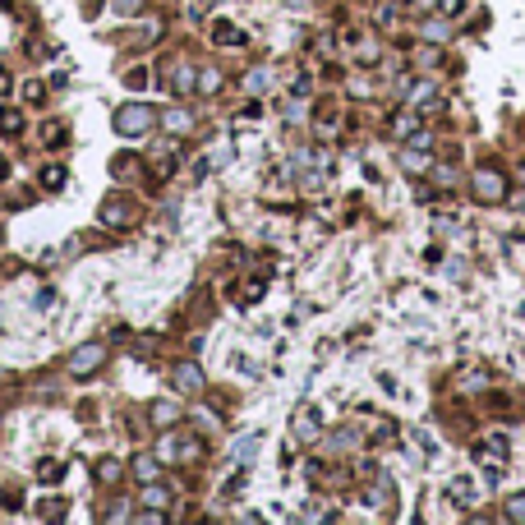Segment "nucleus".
<instances>
[{"instance_id": "4be33fe9", "label": "nucleus", "mask_w": 525, "mask_h": 525, "mask_svg": "<svg viewBox=\"0 0 525 525\" xmlns=\"http://www.w3.org/2000/svg\"><path fill=\"white\" fill-rule=\"evenodd\" d=\"M217 83H221V74H217V69H208V74L198 78V88H203V92H212V88H217Z\"/></svg>"}, {"instance_id": "0eeeda50", "label": "nucleus", "mask_w": 525, "mask_h": 525, "mask_svg": "<svg viewBox=\"0 0 525 525\" xmlns=\"http://www.w3.org/2000/svg\"><path fill=\"white\" fill-rule=\"evenodd\" d=\"M143 503L157 507V512H166V507H171V489H162L157 479H148V484H143Z\"/></svg>"}, {"instance_id": "7ed1b4c3", "label": "nucleus", "mask_w": 525, "mask_h": 525, "mask_svg": "<svg viewBox=\"0 0 525 525\" xmlns=\"http://www.w3.org/2000/svg\"><path fill=\"white\" fill-rule=\"evenodd\" d=\"M470 194L479 198V203H503V198H507V180L498 171H475Z\"/></svg>"}, {"instance_id": "1a4fd4ad", "label": "nucleus", "mask_w": 525, "mask_h": 525, "mask_svg": "<svg viewBox=\"0 0 525 525\" xmlns=\"http://www.w3.org/2000/svg\"><path fill=\"white\" fill-rule=\"evenodd\" d=\"M447 489H451V498H456L461 507H475V479H465V475H456V479H451Z\"/></svg>"}, {"instance_id": "f3484780", "label": "nucleus", "mask_w": 525, "mask_h": 525, "mask_svg": "<svg viewBox=\"0 0 525 525\" xmlns=\"http://www.w3.org/2000/svg\"><path fill=\"white\" fill-rule=\"evenodd\" d=\"M217 42H221V46H240L244 33H240V28H217Z\"/></svg>"}, {"instance_id": "b1692460", "label": "nucleus", "mask_w": 525, "mask_h": 525, "mask_svg": "<svg viewBox=\"0 0 525 525\" xmlns=\"http://www.w3.org/2000/svg\"><path fill=\"white\" fill-rule=\"evenodd\" d=\"M433 97V83H415V92H410V102H428Z\"/></svg>"}, {"instance_id": "39448f33", "label": "nucleus", "mask_w": 525, "mask_h": 525, "mask_svg": "<svg viewBox=\"0 0 525 525\" xmlns=\"http://www.w3.org/2000/svg\"><path fill=\"white\" fill-rule=\"evenodd\" d=\"M130 470H134V479H139V484H148V479H157V475H162V456H153V451H139Z\"/></svg>"}, {"instance_id": "a211bd4d", "label": "nucleus", "mask_w": 525, "mask_h": 525, "mask_svg": "<svg viewBox=\"0 0 525 525\" xmlns=\"http://www.w3.org/2000/svg\"><path fill=\"white\" fill-rule=\"evenodd\" d=\"M42 180H46V189H60V185H65V171H60V166H46Z\"/></svg>"}, {"instance_id": "ddd939ff", "label": "nucleus", "mask_w": 525, "mask_h": 525, "mask_svg": "<svg viewBox=\"0 0 525 525\" xmlns=\"http://www.w3.org/2000/svg\"><path fill=\"white\" fill-rule=\"evenodd\" d=\"M419 33H424V42H447V37H451V23H447V19H424V28H419Z\"/></svg>"}, {"instance_id": "5701e85b", "label": "nucleus", "mask_w": 525, "mask_h": 525, "mask_svg": "<svg viewBox=\"0 0 525 525\" xmlns=\"http://www.w3.org/2000/svg\"><path fill=\"white\" fill-rule=\"evenodd\" d=\"M262 83H267V74H262V69H253V74L249 78H244V88H249V92H258V88Z\"/></svg>"}, {"instance_id": "9d476101", "label": "nucleus", "mask_w": 525, "mask_h": 525, "mask_svg": "<svg viewBox=\"0 0 525 525\" xmlns=\"http://www.w3.org/2000/svg\"><path fill=\"white\" fill-rule=\"evenodd\" d=\"M175 419H180V405H175V401H157L153 405V424L157 428H171Z\"/></svg>"}, {"instance_id": "2eb2a0df", "label": "nucleus", "mask_w": 525, "mask_h": 525, "mask_svg": "<svg viewBox=\"0 0 525 525\" xmlns=\"http://www.w3.org/2000/svg\"><path fill=\"white\" fill-rule=\"evenodd\" d=\"M0 130H5V134H19V130H23V111L5 106V111H0Z\"/></svg>"}, {"instance_id": "9b49d317", "label": "nucleus", "mask_w": 525, "mask_h": 525, "mask_svg": "<svg viewBox=\"0 0 525 525\" xmlns=\"http://www.w3.org/2000/svg\"><path fill=\"white\" fill-rule=\"evenodd\" d=\"M401 166H405V171H410V175H424L428 166H433V157H428V153H419V148H415V153L405 148V153H401Z\"/></svg>"}, {"instance_id": "20e7f679", "label": "nucleus", "mask_w": 525, "mask_h": 525, "mask_svg": "<svg viewBox=\"0 0 525 525\" xmlns=\"http://www.w3.org/2000/svg\"><path fill=\"white\" fill-rule=\"evenodd\" d=\"M175 387L189 392V396H198L203 392V369H198V364H180V369H175Z\"/></svg>"}, {"instance_id": "dca6fc26", "label": "nucleus", "mask_w": 525, "mask_h": 525, "mask_svg": "<svg viewBox=\"0 0 525 525\" xmlns=\"http://www.w3.org/2000/svg\"><path fill=\"white\" fill-rule=\"evenodd\" d=\"M120 479V461H97V484H115Z\"/></svg>"}, {"instance_id": "aec40b11", "label": "nucleus", "mask_w": 525, "mask_h": 525, "mask_svg": "<svg viewBox=\"0 0 525 525\" xmlns=\"http://www.w3.org/2000/svg\"><path fill=\"white\" fill-rule=\"evenodd\" d=\"M111 10L115 14H134V10H143V0H111Z\"/></svg>"}, {"instance_id": "f03ea898", "label": "nucleus", "mask_w": 525, "mask_h": 525, "mask_svg": "<svg viewBox=\"0 0 525 525\" xmlns=\"http://www.w3.org/2000/svg\"><path fill=\"white\" fill-rule=\"evenodd\" d=\"M102 364H106V346H102V341H88V346H78L74 355H69V373H74V378L97 373Z\"/></svg>"}, {"instance_id": "f257e3e1", "label": "nucleus", "mask_w": 525, "mask_h": 525, "mask_svg": "<svg viewBox=\"0 0 525 525\" xmlns=\"http://www.w3.org/2000/svg\"><path fill=\"white\" fill-rule=\"evenodd\" d=\"M153 106H143V102H130V106L115 111V134H125V139H143V134L153 130Z\"/></svg>"}, {"instance_id": "f8f14e48", "label": "nucleus", "mask_w": 525, "mask_h": 525, "mask_svg": "<svg viewBox=\"0 0 525 525\" xmlns=\"http://www.w3.org/2000/svg\"><path fill=\"white\" fill-rule=\"evenodd\" d=\"M189 88H194V65L185 60V65L175 69V78H171V92L175 97H189Z\"/></svg>"}, {"instance_id": "423d86ee", "label": "nucleus", "mask_w": 525, "mask_h": 525, "mask_svg": "<svg viewBox=\"0 0 525 525\" xmlns=\"http://www.w3.org/2000/svg\"><path fill=\"white\" fill-rule=\"evenodd\" d=\"M134 217H139V212H134L130 203H125V198H120V203L111 198V203H106V212H102V221H106V226H134Z\"/></svg>"}, {"instance_id": "393cba45", "label": "nucleus", "mask_w": 525, "mask_h": 525, "mask_svg": "<svg viewBox=\"0 0 525 525\" xmlns=\"http://www.w3.org/2000/svg\"><path fill=\"white\" fill-rule=\"evenodd\" d=\"M0 175H5V157H0Z\"/></svg>"}, {"instance_id": "412c9836", "label": "nucleus", "mask_w": 525, "mask_h": 525, "mask_svg": "<svg viewBox=\"0 0 525 525\" xmlns=\"http://www.w3.org/2000/svg\"><path fill=\"white\" fill-rule=\"evenodd\" d=\"M42 479H46V484H55V479H65V465H55V461H46V470H42Z\"/></svg>"}, {"instance_id": "4468645a", "label": "nucleus", "mask_w": 525, "mask_h": 525, "mask_svg": "<svg viewBox=\"0 0 525 525\" xmlns=\"http://www.w3.org/2000/svg\"><path fill=\"white\" fill-rule=\"evenodd\" d=\"M295 438L300 442H314L318 438V415H295Z\"/></svg>"}, {"instance_id": "6e6552de", "label": "nucleus", "mask_w": 525, "mask_h": 525, "mask_svg": "<svg viewBox=\"0 0 525 525\" xmlns=\"http://www.w3.org/2000/svg\"><path fill=\"white\" fill-rule=\"evenodd\" d=\"M162 130L180 139V134L189 130V111H185V106H171V111H166V115H162Z\"/></svg>"}, {"instance_id": "6ab92c4d", "label": "nucleus", "mask_w": 525, "mask_h": 525, "mask_svg": "<svg viewBox=\"0 0 525 525\" xmlns=\"http://www.w3.org/2000/svg\"><path fill=\"white\" fill-rule=\"evenodd\" d=\"M507 516H512V521H525V493H521V498H512V503H507Z\"/></svg>"}]
</instances>
